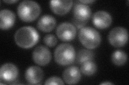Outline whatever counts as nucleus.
<instances>
[{
    "label": "nucleus",
    "mask_w": 129,
    "mask_h": 85,
    "mask_svg": "<svg viewBox=\"0 0 129 85\" xmlns=\"http://www.w3.org/2000/svg\"><path fill=\"white\" fill-rule=\"evenodd\" d=\"M39 34L35 28L25 26L16 31L14 36L16 44L21 48H30L37 43Z\"/></svg>",
    "instance_id": "f257e3e1"
},
{
    "label": "nucleus",
    "mask_w": 129,
    "mask_h": 85,
    "mask_svg": "<svg viewBox=\"0 0 129 85\" xmlns=\"http://www.w3.org/2000/svg\"><path fill=\"white\" fill-rule=\"evenodd\" d=\"M41 12L40 5L37 2L25 0L19 3L17 7L18 17L22 21L30 22L37 19Z\"/></svg>",
    "instance_id": "f03ea898"
},
{
    "label": "nucleus",
    "mask_w": 129,
    "mask_h": 85,
    "mask_svg": "<svg viewBox=\"0 0 129 85\" xmlns=\"http://www.w3.org/2000/svg\"><path fill=\"white\" fill-rule=\"evenodd\" d=\"M55 61L59 65L68 66L74 62L75 59V51L74 47L68 43H63L55 48Z\"/></svg>",
    "instance_id": "7ed1b4c3"
},
{
    "label": "nucleus",
    "mask_w": 129,
    "mask_h": 85,
    "mask_svg": "<svg viewBox=\"0 0 129 85\" xmlns=\"http://www.w3.org/2000/svg\"><path fill=\"white\" fill-rule=\"evenodd\" d=\"M79 39L84 47L90 50L98 47L101 42V37L99 32L90 27L81 29L79 33Z\"/></svg>",
    "instance_id": "20e7f679"
},
{
    "label": "nucleus",
    "mask_w": 129,
    "mask_h": 85,
    "mask_svg": "<svg viewBox=\"0 0 129 85\" xmlns=\"http://www.w3.org/2000/svg\"><path fill=\"white\" fill-rule=\"evenodd\" d=\"M73 12L74 15L73 22L79 28L85 26L91 16L90 7L81 3L75 5Z\"/></svg>",
    "instance_id": "39448f33"
},
{
    "label": "nucleus",
    "mask_w": 129,
    "mask_h": 85,
    "mask_svg": "<svg viewBox=\"0 0 129 85\" xmlns=\"http://www.w3.org/2000/svg\"><path fill=\"white\" fill-rule=\"evenodd\" d=\"M128 32L123 27H115L110 31L108 40L110 44L115 47H121L127 43L128 40Z\"/></svg>",
    "instance_id": "423d86ee"
},
{
    "label": "nucleus",
    "mask_w": 129,
    "mask_h": 85,
    "mask_svg": "<svg viewBox=\"0 0 129 85\" xmlns=\"http://www.w3.org/2000/svg\"><path fill=\"white\" fill-rule=\"evenodd\" d=\"M56 34L58 37L63 42H70L73 40L76 35L75 26L69 22H63L56 28Z\"/></svg>",
    "instance_id": "0eeeda50"
},
{
    "label": "nucleus",
    "mask_w": 129,
    "mask_h": 85,
    "mask_svg": "<svg viewBox=\"0 0 129 85\" xmlns=\"http://www.w3.org/2000/svg\"><path fill=\"white\" fill-rule=\"evenodd\" d=\"M51 58V52L45 46H38L35 48L32 53V59L39 66L47 65L50 62Z\"/></svg>",
    "instance_id": "6e6552de"
},
{
    "label": "nucleus",
    "mask_w": 129,
    "mask_h": 85,
    "mask_svg": "<svg viewBox=\"0 0 129 85\" xmlns=\"http://www.w3.org/2000/svg\"><path fill=\"white\" fill-rule=\"evenodd\" d=\"M18 69L14 64L7 63L4 64L0 69V79L7 83L12 82L17 79Z\"/></svg>",
    "instance_id": "1a4fd4ad"
},
{
    "label": "nucleus",
    "mask_w": 129,
    "mask_h": 85,
    "mask_svg": "<svg viewBox=\"0 0 129 85\" xmlns=\"http://www.w3.org/2000/svg\"><path fill=\"white\" fill-rule=\"evenodd\" d=\"M111 15L106 11H99L94 13L92 17V23L99 29H106L109 27L112 23Z\"/></svg>",
    "instance_id": "9d476101"
},
{
    "label": "nucleus",
    "mask_w": 129,
    "mask_h": 85,
    "mask_svg": "<svg viewBox=\"0 0 129 85\" xmlns=\"http://www.w3.org/2000/svg\"><path fill=\"white\" fill-rule=\"evenodd\" d=\"M73 2L72 0L64 1H51L50 5L51 10L58 15H64L70 11L73 6Z\"/></svg>",
    "instance_id": "9b49d317"
},
{
    "label": "nucleus",
    "mask_w": 129,
    "mask_h": 85,
    "mask_svg": "<svg viewBox=\"0 0 129 85\" xmlns=\"http://www.w3.org/2000/svg\"><path fill=\"white\" fill-rule=\"evenodd\" d=\"M25 78L30 84H38L44 78V72L37 66H31L27 69Z\"/></svg>",
    "instance_id": "f8f14e48"
},
{
    "label": "nucleus",
    "mask_w": 129,
    "mask_h": 85,
    "mask_svg": "<svg viewBox=\"0 0 129 85\" xmlns=\"http://www.w3.org/2000/svg\"><path fill=\"white\" fill-rule=\"evenodd\" d=\"M63 80L67 84L74 85L79 82L81 77V71L76 66H71L66 68L63 72Z\"/></svg>",
    "instance_id": "ddd939ff"
},
{
    "label": "nucleus",
    "mask_w": 129,
    "mask_h": 85,
    "mask_svg": "<svg viewBox=\"0 0 129 85\" xmlns=\"http://www.w3.org/2000/svg\"><path fill=\"white\" fill-rule=\"evenodd\" d=\"M0 19V28L3 30H7L14 26L16 16L13 11L5 9L1 11Z\"/></svg>",
    "instance_id": "4468645a"
},
{
    "label": "nucleus",
    "mask_w": 129,
    "mask_h": 85,
    "mask_svg": "<svg viewBox=\"0 0 129 85\" xmlns=\"http://www.w3.org/2000/svg\"><path fill=\"white\" fill-rule=\"evenodd\" d=\"M56 24V20L54 17L51 15H44L39 19L37 26L42 31L50 32L54 29Z\"/></svg>",
    "instance_id": "2eb2a0df"
},
{
    "label": "nucleus",
    "mask_w": 129,
    "mask_h": 85,
    "mask_svg": "<svg viewBox=\"0 0 129 85\" xmlns=\"http://www.w3.org/2000/svg\"><path fill=\"white\" fill-rule=\"evenodd\" d=\"M127 59L126 53L122 50H117L111 55L112 63L116 66H121L126 63Z\"/></svg>",
    "instance_id": "dca6fc26"
},
{
    "label": "nucleus",
    "mask_w": 129,
    "mask_h": 85,
    "mask_svg": "<svg viewBox=\"0 0 129 85\" xmlns=\"http://www.w3.org/2000/svg\"><path fill=\"white\" fill-rule=\"evenodd\" d=\"M80 71L84 75L90 76L95 74L97 71V66L92 60L87 61L81 64Z\"/></svg>",
    "instance_id": "f3484780"
},
{
    "label": "nucleus",
    "mask_w": 129,
    "mask_h": 85,
    "mask_svg": "<svg viewBox=\"0 0 129 85\" xmlns=\"http://www.w3.org/2000/svg\"><path fill=\"white\" fill-rule=\"evenodd\" d=\"M94 56V53L90 50L86 49L81 50L78 52L76 55V62L79 64H81L87 61L92 60Z\"/></svg>",
    "instance_id": "a211bd4d"
},
{
    "label": "nucleus",
    "mask_w": 129,
    "mask_h": 85,
    "mask_svg": "<svg viewBox=\"0 0 129 85\" xmlns=\"http://www.w3.org/2000/svg\"><path fill=\"white\" fill-rule=\"evenodd\" d=\"M44 42L46 45L50 47H53L55 46L58 42V40L56 37L52 34H47L44 38Z\"/></svg>",
    "instance_id": "6ab92c4d"
},
{
    "label": "nucleus",
    "mask_w": 129,
    "mask_h": 85,
    "mask_svg": "<svg viewBox=\"0 0 129 85\" xmlns=\"http://www.w3.org/2000/svg\"><path fill=\"white\" fill-rule=\"evenodd\" d=\"M64 83L61 79L58 77H51L48 78L45 83V85H63Z\"/></svg>",
    "instance_id": "aec40b11"
},
{
    "label": "nucleus",
    "mask_w": 129,
    "mask_h": 85,
    "mask_svg": "<svg viewBox=\"0 0 129 85\" xmlns=\"http://www.w3.org/2000/svg\"><path fill=\"white\" fill-rule=\"evenodd\" d=\"M95 1L94 0H89V1H80L79 2L81 3H82V4H89V3H91L92 2H94Z\"/></svg>",
    "instance_id": "412c9836"
},
{
    "label": "nucleus",
    "mask_w": 129,
    "mask_h": 85,
    "mask_svg": "<svg viewBox=\"0 0 129 85\" xmlns=\"http://www.w3.org/2000/svg\"><path fill=\"white\" fill-rule=\"evenodd\" d=\"M3 2L9 3V4H12V3L17 2L18 0H11V1H10V0H9V1H8V0H5V1H3Z\"/></svg>",
    "instance_id": "4be33fe9"
},
{
    "label": "nucleus",
    "mask_w": 129,
    "mask_h": 85,
    "mask_svg": "<svg viewBox=\"0 0 129 85\" xmlns=\"http://www.w3.org/2000/svg\"><path fill=\"white\" fill-rule=\"evenodd\" d=\"M100 85H114V84H112L111 83H109V82H104V83H102Z\"/></svg>",
    "instance_id": "5701e85b"
}]
</instances>
